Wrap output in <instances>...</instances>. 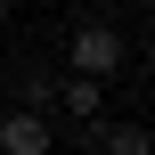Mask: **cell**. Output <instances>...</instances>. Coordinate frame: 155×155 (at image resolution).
I'll use <instances>...</instances> for the list:
<instances>
[{"instance_id":"2","label":"cell","mask_w":155,"mask_h":155,"mask_svg":"<svg viewBox=\"0 0 155 155\" xmlns=\"http://www.w3.org/2000/svg\"><path fill=\"white\" fill-rule=\"evenodd\" d=\"M82 147L90 155H155V123H139V114H98V123H82Z\"/></svg>"},{"instance_id":"1","label":"cell","mask_w":155,"mask_h":155,"mask_svg":"<svg viewBox=\"0 0 155 155\" xmlns=\"http://www.w3.org/2000/svg\"><path fill=\"white\" fill-rule=\"evenodd\" d=\"M65 74H90V82L131 74V33H123L114 16H82V25L65 33Z\"/></svg>"},{"instance_id":"4","label":"cell","mask_w":155,"mask_h":155,"mask_svg":"<svg viewBox=\"0 0 155 155\" xmlns=\"http://www.w3.org/2000/svg\"><path fill=\"white\" fill-rule=\"evenodd\" d=\"M49 106H57V114H74V123H98V114H106V82H90V74H65V65H57V90H49Z\"/></svg>"},{"instance_id":"6","label":"cell","mask_w":155,"mask_h":155,"mask_svg":"<svg viewBox=\"0 0 155 155\" xmlns=\"http://www.w3.org/2000/svg\"><path fill=\"white\" fill-rule=\"evenodd\" d=\"M8 16H16V8H8V0H0V33H8Z\"/></svg>"},{"instance_id":"3","label":"cell","mask_w":155,"mask_h":155,"mask_svg":"<svg viewBox=\"0 0 155 155\" xmlns=\"http://www.w3.org/2000/svg\"><path fill=\"white\" fill-rule=\"evenodd\" d=\"M57 147V123L33 114V106H0V155H49Z\"/></svg>"},{"instance_id":"5","label":"cell","mask_w":155,"mask_h":155,"mask_svg":"<svg viewBox=\"0 0 155 155\" xmlns=\"http://www.w3.org/2000/svg\"><path fill=\"white\" fill-rule=\"evenodd\" d=\"M49 90H57V74H49V65H25V74H16V106L49 114Z\"/></svg>"}]
</instances>
